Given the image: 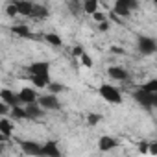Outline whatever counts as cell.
Wrapping results in <instances>:
<instances>
[{"label":"cell","mask_w":157,"mask_h":157,"mask_svg":"<svg viewBox=\"0 0 157 157\" xmlns=\"http://www.w3.org/2000/svg\"><path fill=\"white\" fill-rule=\"evenodd\" d=\"M48 8L46 6H43V4H33V10H32V19H39V21H43V19H46L48 17Z\"/></svg>","instance_id":"obj_16"},{"label":"cell","mask_w":157,"mask_h":157,"mask_svg":"<svg viewBox=\"0 0 157 157\" xmlns=\"http://www.w3.org/2000/svg\"><path fill=\"white\" fill-rule=\"evenodd\" d=\"M153 2H155V0H153Z\"/></svg>","instance_id":"obj_36"},{"label":"cell","mask_w":157,"mask_h":157,"mask_svg":"<svg viewBox=\"0 0 157 157\" xmlns=\"http://www.w3.org/2000/svg\"><path fill=\"white\" fill-rule=\"evenodd\" d=\"M139 8V0H115L113 6V15L117 17H129L133 10Z\"/></svg>","instance_id":"obj_4"},{"label":"cell","mask_w":157,"mask_h":157,"mask_svg":"<svg viewBox=\"0 0 157 157\" xmlns=\"http://www.w3.org/2000/svg\"><path fill=\"white\" fill-rule=\"evenodd\" d=\"M50 61H35L28 67V74H30V80L35 87L39 89H44L48 87V83L52 82L50 80Z\"/></svg>","instance_id":"obj_1"},{"label":"cell","mask_w":157,"mask_h":157,"mask_svg":"<svg viewBox=\"0 0 157 157\" xmlns=\"http://www.w3.org/2000/svg\"><path fill=\"white\" fill-rule=\"evenodd\" d=\"M6 140H10V137H6V135L0 133V142H6Z\"/></svg>","instance_id":"obj_33"},{"label":"cell","mask_w":157,"mask_h":157,"mask_svg":"<svg viewBox=\"0 0 157 157\" xmlns=\"http://www.w3.org/2000/svg\"><path fill=\"white\" fill-rule=\"evenodd\" d=\"M150 153H151V155L157 153V144H151V146H150Z\"/></svg>","instance_id":"obj_32"},{"label":"cell","mask_w":157,"mask_h":157,"mask_svg":"<svg viewBox=\"0 0 157 157\" xmlns=\"http://www.w3.org/2000/svg\"><path fill=\"white\" fill-rule=\"evenodd\" d=\"M91 17H93L96 22H102V21H105V15H104V13H100V11H94Z\"/></svg>","instance_id":"obj_28"},{"label":"cell","mask_w":157,"mask_h":157,"mask_svg":"<svg viewBox=\"0 0 157 157\" xmlns=\"http://www.w3.org/2000/svg\"><path fill=\"white\" fill-rule=\"evenodd\" d=\"M0 133L6 135V137H10V139H11V135H13V122H11L10 118H6V117L0 118Z\"/></svg>","instance_id":"obj_17"},{"label":"cell","mask_w":157,"mask_h":157,"mask_svg":"<svg viewBox=\"0 0 157 157\" xmlns=\"http://www.w3.org/2000/svg\"><path fill=\"white\" fill-rule=\"evenodd\" d=\"M117 146H118V140H117L115 137H109V135H104V137H100V140H98L100 151H109V150H113V148H117Z\"/></svg>","instance_id":"obj_13"},{"label":"cell","mask_w":157,"mask_h":157,"mask_svg":"<svg viewBox=\"0 0 157 157\" xmlns=\"http://www.w3.org/2000/svg\"><path fill=\"white\" fill-rule=\"evenodd\" d=\"M140 89L142 91H148V93H157V80H150V82L142 83Z\"/></svg>","instance_id":"obj_22"},{"label":"cell","mask_w":157,"mask_h":157,"mask_svg":"<svg viewBox=\"0 0 157 157\" xmlns=\"http://www.w3.org/2000/svg\"><path fill=\"white\" fill-rule=\"evenodd\" d=\"M0 100L4 104H8L10 107H15V105H21V100H19V94L11 89H2L0 91Z\"/></svg>","instance_id":"obj_9"},{"label":"cell","mask_w":157,"mask_h":157,"mask_svg":"<svg viewBox=\"0 0 157 157\" xmlns=\"http://www.w3.org/2000/svg\"><path fill=\"white\" fill-rule=\"evenodd\" d=\"M10 117L13 120H26V111H24L22 105H15V107L10 109Z\"/></svg>","instance_id":"obj_19"},{"label":"cell","mask_w":157,"mask_h":157,"mask_svg":"<svg viewBox=\"0 0 157 157\" xmlns=\"http://www.w3.org/2000/svg\"><path fill=\"white\" fill-rule=\"evenodd\" d=\"M133 100L139 104V105H142L144 109H148V111H151L155 105H157V93H148V91H142L140 87L133 93Z\"/></svg>","instance_id":"obj_2"},{"label":"cell","mask_w":157,"mask_h":157,"mask_svg":"<svg viewBox=\"0 0 157 157\" xmlns=\"http://www.w3.org/2000/svg\"><path fill=\"white\" fill-rule=\"evenodd\" d=\"M82 52H83V48H82V46H76V48L72 50V56H80Z\"/></svg>","instance_id":"obj_31"},{"label":"cell","mask_w":157,"mask_h":157,"mask_svg":"<svg viewBox=\"0 0 157 157\" xmlns=\"http://www.w3.org/2000/svg\"><path fill=\"white\" fill-rule=\"evenodd\" d=\"M21 150L26 155H33V157H41V144L35 140H22L21 142Z\"/></svg>","instance_id":"obj_11"},{"label":"cell","mask_w":157,"mask_h":157,"mask_svg":"<svg viewBox=\"0 0 157 157\" xmlns=\"http://www.w3.org/2000/svg\"><path fill=\"white\" fill-rule=\"evenodd\" d=\"M10 109H11V107H10L8 104H4L2 100H0V117H6V115H10Z\"/></svg>","instance_id":"obj_26"},{"label":"cell","mask_w":157,"mask_h":157,"mask_svg":"<svg viewBox=\"0 0 157 157\" xmlns=\"http://www.w3.org/2000/svg\"><path fill=\"white\" fill-rule=\"evenodd\" d=\"M78 2H83V0H78Z\"/></svg>","instance_id":"obj_35"},{"label":"cell","mask_w":157,"mask_h":157,"mask_svg":"<svg viewBox=\"0 0 157 157\" xmlns=\"http://www.w3.org/2000/svg\"><path fill=\"white\" fill-rule=\"evenodd\" d=\"M107 74H109V78H113L117 82H126L128 80V70L124 67H109Z\"/></svg>","instance_id":"obj_14"},{"label":"cell","mask_w":157,"mask_h":157,"mask_svg":"<svg viewBox=\"0 0 157 157\" xmlns=\"http://www.w3.org/2000/svg\"><path fill=\"white\" fill-rule=\"evenodd\" d=\"M19 100H21V104H33V102H37V93L33 91V89H30V87H24V89H21L19 93Z\"/></svg>","instance_id":"obj_12"},{"label":"cell","mask_w":157,"mask_h":157,"mask_svg":"<svg viewBox=\"0 0 157 157\" xmlns=\"http://www.w3.org/2000/svg\"><path fill=\"white\" fill-rule=\"evenodd\" d=\"M48 89H50L54 94H57V93L63 91V85H59V83H52V82H50V83H48Z\"/></svg>","instance_id":"obj_27"},{"label":"cell","mask_w":157,"mask_h":157,"mask_svg":"<svg viewBox=\"0 0 157 157\" xmlns=\"http://www.w3.org/2000/svg\"><path fill=\"white\" fill-rule=\"evenodd\" d=\"M44 41H46L48 44H54V46H61V44H63V39H61L57 33H46V35H44Z\"/></svg>","instance_id":"obj_20"},{"label":"cell","mask_w":157,"mask_h":157,"mask_svg":"<svg viewBox=\"0 0 157 157\" xmlns=\"http://www.w3.org/2000/svg\"><path fill=\"white\" fill-rule=\"evenodd\" d=\"M24 111H26V120H37V118H41V117L46 115V111H44L37 102L26 104V105H24Z\"/></svg>","instance_id":"obj_8"},{"label":"cell","mask_w":157,"mask_h":157,"mask_svg":"<svg viewBox=\"0 0 157 157\" xmlns=\"http://www.w3.org/2000/svg\"><path fill=\"white\" fill-rule=\"evenodd\" d=\"M37 104L44 111H61V102H59V98L54 93L52 94H41V96H37Z\"/></svg>","instance_id":"obj_5"},{"label":"cell","mask_w":157,"mask_h":157,"mask_svg":"<svg viewBox=\"0 0 157 157\" xmlns=\"http://www.w3.org/2000/svg\"><path fill=\"white\" fill-rule=\"evenodd\" d=\"M41 157H61V150L56 140H46L41 144Z\"/></svg>","instance_id":"obj_7"},{"label":"cell","mask_w":157,"mask_h":157,"mask_svg":"<svg viewBox=\"0 0 157 157\" xmlns=\"http://www.w3.org/2000/svg\"><path fill=\"white\" fill-rule=\"evenodd\" d=\"M98 93H100V96H102L107 104H115V105L122 104V94H120V91H118L115 85H111V83H102L100 89H98Z\"/></svg>","instance_id":"obj_3"},{"label":"cell","mask_w":157,"mask_h":157,"mask_svg":"<svg viewBox=\"0 0 157 157\" xmlns=\"http://www.w3.org/2000/svg\"><path fill=\"white\" fill-rule=\"evenodd\" d=\"M102 115H98V113H89L87 115V124L93 128V126H98V122H102Z\"/></svg>","instance_id":"obj_21"},{"label":"cell","mask_w":157,"mask_h":157,"mask_svg":"<svg viewBox=\"0 0 157 157\" xmlns=\"http://www.w3.org/2000/svg\"><path fill=\"white\" fill-rule=\"evenodd\" d=\"M10 32H11L13 35L21 37V39H35V35L32 33V30H30L28 24H13V26L10 28Z\"/></svg>","instance_id":"obj_10"},{"label":"cell","mask_w":157,"mask_h":157,"mask_svg":"<svg viewBox=\"0 0 157 157\" xmlns=\"http://www.w3.org/2000/svg\"><path fill=\"white\" fill-rule=\"evenodd\" d=\"M137 48H139V52H140L142 56H151V54H155V50H157V43H155V39H151V37H148V35H139V39H137Z\"/></svg>","instance_id":"obj_6"},{"label":"cell","mask_w":157,"mask_h":157,"mask_svg":"<svg viewBox=\"0 0 157 157\" xmlns=\"http://www.w3.org/2000/svg\"><path fill=\"white\" fill-rule=\"evenodd\" d=\"M82 11L87 15H93L94 11H98V0H83L82 2Z\"/></svg>","instance_id":"obj_18"},{"label":"cell","mask_w":157,"mask_h":157,"mask_svg":"<svg viewBox=\"0 0 157 157\" xmlns=\"http://www.w3.org/2000/svg\"><path fill=\"white\" fill-rule=\"evenodd\" d=\"M15 6H17V13L19 15H24V17L32 15L33 2H30V0H19V2H15Z\"/></svg>","instance_id":"obj_15"},{"label":"cell","mask_w":157,"mask_h":157,"mask_svg":"<svg viewBox=\"0 0 157 157\" xmlns=\"http://www.w3.org/2000/svg\"><path fill=\"white\" fill-rule=\"evenodd\" d=\"M4 151V146H2V142H0V153H2Z\"/></svg>","instance_id":"obj_34"},{"label":"cell","mask_w":157,"mask_h":157,"mask_svg":"<svg viewBox=\"0 0 157 157\" xmlns=\"http://www.w3.org/2000/svg\"><path fill=\"white\" fill-rule=\"evenodd\" d=\"M98 30H100V32H107V30H109V22H107V21H102V22L98 24Z\"/></svg>","instance_id":"obj_29"},{"label":"cell","mask_w":157,"mask_h":157,"mask_svg":"<svg viewBox=\"0 0 157 157\" xmlns=\"http://www.w3.org/2000/svg\"><path fill=\"white\" fill-rule=\"evenodd\" d=\"M139 150H140L142 153H146V151H148V144H146V142H140V144H139Z\"/></svg>","instance_id":"obj_30"},{"label":"cell","mask_w":157,"mask_h":157,"mask_svg":"<svg viewBox=\"0 0 157 157\" xmlns=\"http://www.w3.org/2000/svg\"><path fill=\"white\" fill-rule=\"evenodd\" d=\"M6 15H10V17L19 15V13H17V6H15V4H8V6H6Z\"/></svg>","instance_id":"obj_25"},{"label":"cell","mask_w":157,"mask_h":157,"mask_svg":"<svg viewBox=\"0 0 157 157\" xmlns=\"http://www.w3.org/2000/svg\"><path fill=\"white\" fill-rule=\"evenodd\" d=\"M78 57H80V61H82V65H83V67H87V68H91V67H93V59H91V56H89L85 50H83L80 56H78Z\"/></svg>","instance_id":"obj_23"},{"label":"cell","mask_w":157,"mask_h":157,"mask_svg":"<svg viewBox=\"0 0 157 157\" xmlns=\"http://www.w3.org/2000/svg\"><path fill=\"white\" fill-rule=\"evenodd\" d=\"M80 11H82V2L72 0V2H70V13L72 15H80Z\"/></svg>","instance_id":"obj_24"}]
</instances>
